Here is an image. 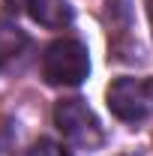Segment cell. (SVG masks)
Masks as SVG:
<instances>
[{"label": "cell", "instance_id": "8", "mask_svg": "<svg viewBox=\"0 0 153 156\" xmlns=\"http://www.w3.org/2000/svg\"><path fill=\"white\" fill-rule=\"evenodd\" d=\"M144 6H147V18H150V30H153V0H144Z\"/></svg>", "mask_w": 153, "mask_h": 156}, {"label": "cell", "instance_id": "4", "mask_svg": "<svg viewBox=\"0 0 153 156\" xmlns=\"http://www.w3.org/2000/svg\"><path fill=\"white\" fill-rule=\"evenodd\" d=\"M12 9H24L30 18L42 27H66L72 21V6L69 0H6Z\"/></svg>", "mask_w": 153, "mask_h": 156}, {"label": "cell", "instance_id": "7", "mask_svg": "<svg viewBox=\"0 0 153 156\" xmlns=\"http://www.w3.org/2000/svg\"><path fill=\"white\" fill-rule=\"evenodd\" d=\"M27 156H69V150L60 141H54V138H39V141L30 144Z\"/></svg>", "mask_w": 153, "mask_h": 156}, {"label": "cell", "instance_id": "6", "mask_svg": "<svg viewBox=\"0 0 153 156\" xmlns=\"http://www.w3.org/2000/svg\"><path fill=\"white\" fill-rule=\"evenodd\" d=\"M0 156H18V132L12 120L0 123Z\"/></svg>", "mask_w": 153, "mask_h": 156}, {"label": "cell", "instance_id": "2", "mask_svg": "<svg viewBox=\"0 0 153 156\" xmlns=\"http://www.w3.org/2000/svg\"><path fill=\"white\" fill-rule=\"evenodd\" d=\"M108 111L123 123H141L153 117V78H114L105 90Z\"/></svg>", "mask_w": 153, "mask_h": 156}, {"label": "cell", "instance_id": "5", "mask_svg": "<svg viewBox=\"0 0 153 156\" xmlns=\"http://www.w3.org/2000/svg\"><path fill=\"white\" fill-rule=\"evenodd\" d=\"M21 45H27V36L21 33L12 21L0 18V60H3V57H12V54H18Z\"/></svg>", "mask_w": 153, "mask_h": 156}, {"label": "cell", "instance_id": "1", "mask_svg": "<svg viewBox=\"0 0 153 156\" xmlns=\"http://www.w3.org/2000/svg\"><path fill=\"white\" fill-rule=\"evenodd\" d=\"M90 75V51L78 39H54L42 54V78L54 87H78Z\"/></svg>", "mask_w": 153, "mask_h": 156}, {"label": "cell", "instance_id": "3", "mask_svg": "<svg viewBox=\"0 0 153 156\" xmlns=\"http://www.w3.org/2000/svg\"><path fill=\"white\" fill-rule=\"evenodd\" d=\"M54 126H57L63 138L72 144V147H81V150H96L102 144V126L96 120L93 108L84 102V99H60L54 105Z\"/></svg>", "mask_w": 153, "mask_h": 156}]
</instances>
